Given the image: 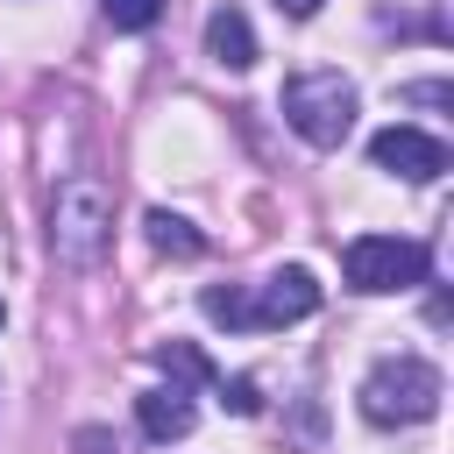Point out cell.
I'll list each match as a JSON object with an SVG mask.
<instances>
[{"mask_svg":"<svg viewBox=\"0 0 454 454\" xmlns=\"http://www.w3.org/2000/svg\"><path fill=\"white\" fill-rule=\"evenodd\" d=\"M114 248V192L99 177H64L50 199V255L64 270H99Z\"/></svg>","mask_w":454,"mask_h":454,"instance_id":"obj_1","label":"cell"},{"mask_svg":"<svg viewBox=\"0 0 454 454\" xmlns=\"http://www.w3.org/2000/svg\"><path fill=\"white\" fill-rule=\"evenodd\" d=\"M369 163H376V170H390V177L433 184V177L447 170V142H440V135H426V128H404V121H390V128H376V142H369Z\"/></svg>","mask_w":454,"mask_h":454,"instance_id":"obj_5","label":"cell"},{"mask_svg":"<svg viewBox=\"0 0 454 454\" xmlns=\"http://www.w3.org/2000/svg\"><path fill=\"white\" fill-rule=\"evenodd\" d=\"M440 411V369L419 355H383L362 376V419L369 426H419Z\"/></svg>","mask_w":454,"mask_h":454,"instance_id":"obj_2","label":"cell"},{"mask_svg":"<svg viewBox=\"0 0 454 454\" xmlns=\"http://www.w3.org/2000/svg\"><path fill=\"white\" fill-rule=\"evenodd\" d=\"M156 14H163V0H106V21H114V28H128V35H142Z\"/></svg>","mask_w":454,"mask_h":454,"instance_id":"obj_10","label":"cell"},{"mask_svg":"<svg viewBox=\"0 0 454 454\" xmlns=\"http://www.w3.org/2000/svg\"><path fill=\"white\" fill-rule=\"evenodd\" d=\"M142 227H149V248H156V255H199V248H206V241L192 234V220H177V213H163V206H156Z\"/></svg>","mask_w":454,"mask_h":454,"instance_id":"obj_9","label":"cell"},{"mask_svg":"<svg viewBox=\"0 0 454 454\" xmlns=\"http://www.w3.org/2000/svg\"><path fill=\"white\" fill-rule=\"evenodd\" d=\"M78 454H106V433H78Z\"/></svg>","mask_w":454,"mask_h":454,"instance_id":"obj_14","label":"cell"},{"mask_svg":"<svg viewBox=\"0 0 454 454\" xmlns=\"http://www.w3.org/2000/svg\"><path fill=\"white\" fill-rule=\"evenodd\" d=\"M206 319H220V326H248V298H241V291H206Z\"/></svg>","mask_w":454,"mask_h":454,"instance_id":"obj_11","label":"cell"},{"mask_svg":"<svg viewBox=\"0 0 454 454\" xmlns=\"http://www.w3.org/2000/svg\"><path fill=\"white\" fill-rule=\"evenodd\" d=\"M206 57L227 64V71H248V64H255V28H248V14L213 7V14H206Z\"/></svg>","mask_w":454,"mask_h":454,"instance_id":"obj_7","label":"cell"},{"mask_svg":"<svg viewBox=\"0 0 454 454\" xmlns=\"http://www.w3.org/2000/svg\"><path fill=\"white\" fill-rule=\"evenodd\" d=\"M319 312V284H312V270H277V277H262V291L248 298V326H291V319H312Z\"/></svg>","mask_w":454,"mask_h":454,"instance_id":"obj_6","label":"cell"},{"mask_svg":"<svg viewBox=\"0 0 454 454\" xmlns=\"http://www.w3.org/2000/svg\"><path fill=\"white\" fill-rule=\"evenodd\" d=\"M135 419H142V433L149 440H184L192 426H199V411H192V397L170 383V390H149V397H135Z\"/></svg>","mask_w":454,"mask_h":454,"instance_id":"obj_8","label":"cell"},{"mask_svg":"<svg viewBox=\"0 0 454 454\" xmlns=\"http://www.w3.org/2000/svg\"><path fill=\"white\" fill-rule=\"evenodd\" d=\"M277 7H284L291 21H305V14H319V0H277Z\"/></svg>","mask_w":454,"mask_h":454,"instance_id":"obj_13","label":"cell"},{"mask_svg":"<svg viewBox=\"0 0 454 454\" xmlns=\"http://www.w3.org/2000/svg\"><path fill=\"white\" fill-rule=\"evenodd\" d=\"M284 121L312 149H340L355 128V85L340 71H298V78H284Z\"/></svg>","mask_w":454,"mask_h":454,"instance_id":"obj_3","label":"cell"},{"mask_svg":"<svg viewBox=\"0 0 454 454\" xmlns=\"http://www.w3.org/2000/svg\"><path fill=\"white\" fill-rule=\"evenodd\" d=\"M220 397H227V404H234L241 419H248V411H262V397H255V383H248V376H234V383H220Z\"/></svg>","mask_w":454,"mask_h":454,"instance_id":"obj_12","label":"cell"},{"mask_svg":"<svg viewBox=\"0 0 454 454\" xmlns=\"http://www.w3.org/2000/svg\"><path fill=\"white\" fill-rule=\"evenodd\" d=\"M340 270L355 291H411V284H426L433 255L419 241H397V234H355L340 248Z\"/></svg>","mask_w":454,"mask_h":454,"instance_id":"obj_4","label":"cell"}]
</instances>
